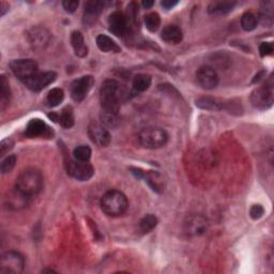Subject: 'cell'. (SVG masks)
Segmentation results:
<instances>
[{
    "label": "cell",
    "mask_w": 274,
    "mask_h": 274,
    "mask_svg": "<svg viewBox=\"0 0 274 274\" xmlns=\"http://www.w3.org/2000/svg\"><path fill=\"white\" fill-rule=\"evenodd\" d=\"M29 199H30V197L25 195L24 193H21L16 188H14L13 190H11L10 192H8L6 197H5L7 208H9L11 210L24 209L25 207H27Z\"/></svg>",
    "instance_id": "16"
},
{
    "label": "cell",
    "mask_w": 274,
    "mask_h": 274,
    "mask_svg": "<svg viewBox=\"0 0 274 274\" xmlns=\"http://www.w3.org/2000/svg\"><path fill=\"white\" fill-rule=\"evenodd\" d=\"M274 52V47L272 42H262L259 45V54L261 57L271 56Z\"/></svg>",
    "instance_id": "36"
},
{
    "label": "cell",
    "mask_w": 274,
    "mask_h": 274,
    "mask_svg": "<svg viewBox=\"0 0 274 274\" xmlns=\"http://www.w3.org/2000/svg\"><path fill=\"white\" fill-rule=\"evenodd\" d=\"M71 44L76 56L85 58L88 55V48L85 43L83 34L79 31H73L71 34Z\"/></svg>",
    "instance_id": "23"
},
{
    "label": "cell",
    "mask_w": 274,
    "mask_h": 274,
    "mask_svg": "<svg viewBox=\"0 0 274 274\" xmlns=\"http://www.w3.org/2000/svg\"><path fill=\"white\" fill-rule=\"evenodd\" d=\"M15 164H16V156L15 155L7 156L2 163V173L8 174V173H10V171H12V169L15 167Z\"/></svg>",
    "instance_id": "35"
},
{
    "label": "cell",
    "mask_w": 274,
    "mask_h": 274,
    "mask_svg": "<svg viewBox=\"0 0 274 274\" xmlns=\"http://www.w3.org/2000/svg\"><path fill=\"white\" fill-rule=\"evenodd\" d=\"M100 118H101V121H102L103 125H104L105 128H109V129L117 128L118 124L120 123V119L118 117V113H115V112L102 110Z\"/></svg>",
    "instance_id": "29"
},
{
    "label": "cell",
    "mask_w": 274,
    "mask_h": 274,
    "mask_svg": "<svg viewBox=\"0 0 274 274\" xmlns=\"http://www.w3.org/2000/svg\"><path fill=\"white\" fill-rule=\"evenodd\" d=\"M237 4L235 2H214L208 7V12L211 15L223 16L231 13Z\"/></svg>",
    "instance_id": "21"
},
{
    "label": "cell",
    "mask_w": 274,
    "mask_h": 274,
    "mask_svg": "<svg viewBox=\"0 0 274 274\" xmlns=\"http://www.w3.org/2000/svg\"><path fill=\"white\" fill-rule=\"evenodd\" d=\"M208 230V221L203 216L192 214L185 221V232L190 236H201Z\"/></svg>",
    "instance_id": "15"
},
{
    "label": "cell",
    "mask_w": 274,
    "mask_h": 274,
    "mask_svg": "<svg viewBox=\"0 0 274 274\" xmlns=\"http://www.w3.org/2000/svg\"><path fill=\"white\" fill-rule=\"evenodd\" d=\"M88 135L90 140L99 147H107L110 144L111 136L103 124L93 122L88 127Z\"/></svg>",
    "instance_id": "14"
},
{
    "label": "cell",
    "mask_w": 274,
    "mask_h": 274,
    "mask_svg": "<svg viewBox=\"0 0 274 274\" xmlns=\"http://www.w3.org/2000/svg\"><path fill=\"white\" fill-rule=\"evenodd\" d=\"M129 208V200L127 196L120 191L111 190L106 192L101 199V209L108 216H120L127 212Z\"/></svg>",
    "instance_id": "3"
},
{
    "label": "cell",
    "mask_w": 274,
    "mask_h": 274,
    "mask_svg": "<svg viewBox=\"0 0 274 274\" xmlns=\"http://www.w3.org/2000/svg\"><path fill=\"white\" fill-rule=\"evenodd\" d=\"M15 188L28 197L36 196L43 189V176L36 168H27L16 178Z\"/></svg>",
    "instance_id": "1"
},
{
    "label": "cell",
    "mask_w": 274,
    "mask_h": 274,
    "mask_svg": "<svg viewBox=\"0 0 274 274\" xmlns=\"http://www.w3.org/2000/svg\"><path fill=\"white\" fill-rule=\"evenodd\" d=\"M143 179H145V181L147 182L148 186L152 189V191L156 193H162L164 191L165 181L157 171H144Z\"/></svg>",
    "instance_id": "18"
},
{
    "label": "cell",
    "mask_w": 274,
    "mask_h": 274,
    "mask_svg": "<svg viewBox=\"0 0 274 274\" xmlns=\"http://www.w3.org/2000/svg\"><path fill=\"white\" fill-rule=\"evenodd\" d=\"M105 4L102 2H88L85 5V22L88 25L94 24L98 16L104 9Z\"/></svg>",
    "instance_id": "19"
},
{
    "label": "cell",
    "mask_w": 274,
    "mask_h": 274,
    "mask_svg": "<svg viewBox=\"0 0 274 274\" xmlns=\"http://www.w3.org/2000/svg\"><path fill=\"white\" fill-rule=\"evenodd\" d=\"M56 78L57 74L53 71L38 72L22 83L25 84L28 89L33 91V93H40L44 88H47L49 85L53 84L56 81Z\"/></svg>",
    "instance_id": "9"
},
{
    "label": "cell",
    "mask_w": 274,
    "mask_h": 274,
    "mask_svg": "<svg viewBox=\"0 0 274 274\" xmlns=\"http://www.w3.org/2000/svg\"><path fill=\"white\" fill-rule=\"evenodd\" d=\"M91 153L93 152H91L90 147L85 146V145L76 147L73 151L74 158L79 162H89V159L91 157Z\"/></svg>",
    "instance_id": "34"
},
{
    "label": "cell",
    "mask_w": 274,
    "mask_h": 274,
    "mask_svg": "<svg viewBox=\"0 0 274 274\" xmlns=\"http://www.w3.org/2000/svg\"><path fill=\"white\" fill-rule=\"evenodd\" d=\"M108 28L117 37H123L128 31V17L121 12H113L108 17Z\"/></svg>",
    "instance_id": "17"
},
{
    "label": "cell",
    "mask_w": 274,
    "mask_h": 274,
    "mask_svg": "<svg viewBox=\"0 0 274 274\" xmlns=\"http://www.w3.org/2000/svg\"><path fill=\"white\" fill-rule=\"evenodd\" d=\"M121 87L115 79H106L100 91L102 110L118 113L121 101Z\"/></svg>",
    "instance_id": "2"
},
{
    "label": "cell",
    "mask_w": 274,
    "mask_h": 274,
    "mask_svg": "<svg viewBox=\"0 0 274 274\" xmlns=\"http://www.w3.org/2000/svg\"><path fill=\"white\" fill-rule=\"evenodd\" d=\"M262 10L260 12V24L264 27H272L273 25V3L268 2L262 4Z\"/></svg>",
    "instance_id": "26"
},
{
    "label": "cell",
    "mask_w": 274,
    "mask_h": 274,
    "mask_svg": "<svg viewBox=\"0 0 274 274\" xmlns=\"http://www.w3.org/2000/svg\"><path fill=\"white\" fill-rule=\"evenodd\" d=\"M97 45L101 52L103 53H120L121 49L119 45L113 41L111 38L105 36V34H100L97 37Z\"/></svg>",
    "instance_id": "24"
},
{
    "label": "cell",
    "mask_w": 274,
    "mask_h": 274,
    "mask_svg": "<svg viewBox=\"0 0 274 274\" xmlns=\"http://www.w3.org/2000/svg\"><path fill=\"white\" fill-rule=\"evenodd\" d=\"M0 107L2 110H5L9 104L11 100V90L8 79L5 75H2V93H0Z\"/></svg>",
    "instance_id": "28"
},
{
    "label": "cell",
    "mask_w": 274,
    "mask_h": 274,
    "mask_svg": "<svg viewBox=\"0 0 274 274\" xmlns=\"http://www.w3.org/2000/svg\"><path fill=\"white\" fill-rule=\"evenodd\" d=\"M9 9V5H7L5 2H2L0 4V11H2V15L6 14V11Z\"/></svg>",
    "instance_id": "42"
},
{
    "label": "cell",
    "mask_w": 274,
    "mask_h": 274,
    "mask_svg": "<svg viewBox=\"0 0 274 274\" xmlns=\"http://www.w3.org/2000/svg\"><path fill=\"white\" fill-rule=\"evenodd\" d=\"M145 26L150 32H155L161 26V17L155 12L149 13L145 16Z\"/></svg>",
    "instance_id": "32"
},
{
    "label": "cell",
    "mask_w": 274,
    "mask_h": 274,
    "mask_svg": "<svg viewBox=\"0 0 274 274\" xmlns=\"http://www.w3.org/2000/svg\"><path fill=\"white\" fill-rule=\"evenodd\" d=\"M151 82H152V79H151L150 75L137 74L133 78L132 87H133L135 93H137V94L145 93V91L149 89V87L151 86Z\"/></svg>",
    "instance_id": "25"
},
{
    "label": "cell",
    "mask_w": 274,
    "mask_h": 274,
    "mask_svg": "<svg viewBox=\"0 0 274 274\" xmlns=\"http://www.w3.org/2000/svg\"><path fill=\"white\" fill-rule=\"evenodd\" d=\"M10 67L21 82H25L26 79L39 72L38 63L32 59H15L10 62Z\"/></svg>",
    "instance_id": "7"
},
{
    "label": "cell",
    "mask_w": 274,
    "mask_h": 274,
    "mask_svg": "<svg viewBox=\"0 0 274 274\" xmlns=\"http://www.w3.org/2000/svg\"><path fill=\"white\" fill-rule=\"evenodd\" d=\"M197 84L206 90L214 89L219 84V75L212 66L202 65L196 72Z\"/></svg>",
    "instance_id": "12"
},
{
    "label": "cell",
    "mask_w": 274,
    "mask_h": 274,
    "mask_svg": "<svg viewBox=\"0 0 274 274\" xmlns=\"http://www.w3.org/2000/svg\"><path fill=\"white\" fill-rule=\"evenodd\" d=\"M161 5L165 10H170L178 5V2L177 0H163Z\"/></svg>",
    "instance_id": "40"
},
{
    "label": "cell",
    "mask_w": 274,
    "mask_h": 274,
    "mask_svg": "<svg viewBox=\"0 0 274 274\" xmlns=\"http://www.w3.org/2000/svg\"><path fill=\"white\" fill-rule=\"evenodd\" d=\"M273 83L272 79L267 82L264 86H261L253 91L250 96V102L252 105L257 108L265 110L270 108L273 105Z\"/></svg>",
    "instance_id": "6"
},
{
    "label": "cell",
    "mask_w": 274,
    "mask_h": 274,
    "mask_svg": "<svg viewBox=\"0 0 274 274\" xmlns=\"http://www.w3.org/2000/svg\"><path fill=\"white\" fill-rule=\"evenodd\" d=\"M58 122L60 125L64 129H71L74 125V115H73V109L71 106H66L65 108L62 109L61 113L59 115Z\"/></svg>",
    "instance_id": "30"
},
{
    "label": "cell",
    "mask_w": 274,
    "mask_h": 274,
    "mask_svg": "<svg viewBox=\"0 0 274 274\" xmlns=\"http://www.w3.org/2000/svg\"><path fill=\"white\" fill-rule=\"evenodd\" d=\"M195 104L197 107L206 110H214V111H219L222 109H225L226 103H223L222 101L210 98V97H202L196 100Z\"/></svg>",
    "instance_id": "22"
},
{
    "label": "cell",
    "mask_w": 274,
    "mask_h": 274,
    "mask_svg": "<svg viewBox=\"0 0 274 274\" xmlns=\"http://www.w3.org/2000/svg\"><path fill=\"white\" fill-rule=\"evenodd\" d=\"M157 225V219L153 214H147L140 222V228L143 234H149Z\"/></svg>",
    "instance_id": "31"
},
{
    "label": "cell",
    "mask_w": 274,
    "mask_h": 274,
    "mask_svg": "<svg viewBox=\"0 0 274 274\" xmlns=\"http://www.w3.org/2000/svg\"><path fill=\"white\" fill-rule=\"evenodd\" d=\"M13 147H14V142L11 139L4 140L2 144H0V154L5 155L6 153H8L11 149H12Z\"/></svg>",
    "instance_id": "39"
},
{
    "label": "cell",
    "mask_w": 274,
    "mask_h": 274,
    "mask_svg": "<svg viewBox=\"0 0 274 274\" xmlns=\"http://www.w3.org/2000/svg\"><path fill=\"white\" fill-rule=\"evenodd\" d=\"M265 214V209L260 204H253L249 209V216L253 220H259Z\"/></svg>",
    "instance_id": "37"
},
{
    "label": "cell",
    "mask_w": 274,
    "mask_h": 274,
    "mask_svg": "<svg viewBox=\"0 0 274 274\" xmlns=\"http://www.w3.org/2000/svg\"><path fill=\"white\" fill-rule=\"evenodd\" d=\"M264 74H265V72L264 71H261V72H259L256 76H255V78L253 79V83H258L259 81H260V79L262 78V76H264Z\"/></svg>",
    "instance_id": "43"
},
{
    "label": "cell",
    "mask_w": 274,
    "mask_h": 274,
    "mask_svg": "<svg viewBox=\"0 0 274 274\" xmlns=\"http://www.w3.org/2000/svg\"><path fill=\"white\" fill-rule=\"evenodd\" d=\"M27 38L33 50L41 51L49 45L51 40V33L47 28L37 26L32 27L27 32Z\"/></svg>",
    "instance_id": "13"
},
{
    "label": "cell",
    "mask_w": 274,
    "mask_h": 274,
    "mask_svg": "<svg viewBox=\"0 0 274 274\" xmlns=\"http://www.w3.org/2000/svg\"><path fill=\"white\" fill-rule=\"evenodd\" d=\"M67 174L78 181H88L95 175V168L89 162H79L68 159L66 163Z\"/></svg>",
    "instance_id": "8"
},
{
    "label": "cell",
    "mask_w": 274,
    "mask_h": 274,
    "mask_svg": "<svg viewBox=\"0 0 274 274\" xmlns=\"http://www.w3.org/2000/svg\"><path fill=\"white\" fill-rule=\"evenodd\" d=\"M161 38L168 44H178L184 39V33H182V30L178 26L168 25L163 29Z\"/></svg>",
    "instance_id": "20"
},
{
    "label": "cell",
    "mask_w": 274,
    "mask_h": 274,
    "mask_svg": "<svg viewBox=\"0 0 274 274\" xmlns=\"http://www.w3.org/2000/svg\"><path fill=\"white\" fill-rule=\"evenodd\" d=\"M258 18L252 12H245L241 17V26L245 31H252L257 27Z\"/></svg>",
    "instance_id": "33"
},
{
    "label": "cell",
    "mask_w": 274,
    "mask_h": 274,
    "mask_svg": "<svg viewBox=\"0 0 274 274\" xmlns=\"http://www.w3.org/2000/svg\"><path fill=\"white\" fill-rule=\"evenodd\" d=\"M140 144L147 149H158L168 142V134L159 128H146L139 134Z\"/></svg>",
    "instance_id": "4"
},
{
    "label": "cell",
    "mask_w": 274,
    "mask_h": 274,
    "mask_svg": "<svg viewBox=\"0 0 274 274\" xmlns=\"http://www.w3.org/2000/svg\"><path fill=\"white\" fill-rule=\"evenodd\" d=\"M79 3L76 2V0H64L62 3V7L64 9L65 12L67 13H73L76 11V9L78 8Z\"/></svg>",
    "instance_id": "38"
},
{
    "label": "cell",
    "mask_w": 274,
    "mask_h": 274,
    "mask_svg": "<svg viewBox=\"0 0 274 274\" xmlns=\"http://www.w3.org/2000/svg\"><path fill=\"white\" fill-rule=\"evenodd\" d=\"M64 99V91L61 88H53L48 97L47 100H45V103H47V106L50 108H54L58 106L60 103Z\"/></svg>",
    "instance_id": "27"
},
{
    "label": "cell",
    "mask_w": 274,
    "mask_h": 274,
    "mask_svg": "<svg viewBox=\"0 0 274 274\" xmlns=\"http://www.w3.org/2000/svg\"><path fill=\"white\" fill-rule=\"evenodd\" d=\"M25 268V258L15 250H9L0 259V273L19 274Z\"/></svg>",
    "instance_id": "5"
},
{
    "label": "cell",
    "mask_w": 274,
    "mask_h": 274,
    "mask_svg": "<svg viewBox=\"0 0 274 274\" xmlns=\"http://www.w3.org/2000/svg\"><path fill=\"white\" fill-rule=\"evenodd\" d=\"M25 134L29 139H53L54 137V131L45 123L43 120L39 118L31 119L27 127Z\"/></svg>",
    "instance_id": "11"
},
{
    "label": "cell",
    "mask_w": 274,
    "mask_h": 274,
    "mask_svg": "<svg viewBox=\"0 0 274 274\" xmlns=\"http://www.w3.org/2000/svg\"><path fill=\"white\" fill-rule=\"evenodd\" d=\"M94 84L95 79L91 75H86L75 79L71 85V98L77 103L84 101L91 88H93Z\"/></svg>",
    "instance_id": "10"
},
{
    "label": "cell",
    "mask_w": 274,
    "mask_h": 274,
    "mask_svg": "<svg viewBox=\"0 0 274 274\" xmlns=\"http://www.w3.org/2000/svg\"><path fill=\"white\" fill-rule=\"evenodd\" d=\"M142 5H143V7L146 8V9H150V8H152V6L154 5V2H153V0H146V2H143V3H142Z\"/></svg>",
    "instance_id": "41"
}]
</instances>
